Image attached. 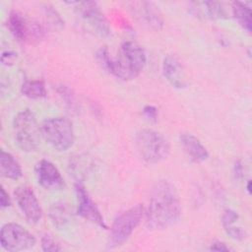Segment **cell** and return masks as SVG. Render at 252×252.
I'll list each match as a JSON object with an SVG mask.
<instances>
[{"label":"cell","instance_id":"1","mask_svg":"<svg viewBox=\"0 0 252 252\" xmlns=\"http://www.w3.org/2000/svg\"><path fill=\"white\" fill-rule=\"evenodd\" d=\"M180 214V200L174 185L166 180L157 182L145 209L147 226L154 230L166 228L178 220Z\"/></svg>","mask_w":252,"mask_h":252},{"label":"cell","instance_id":"2","mask_svg":"<svg viewBox=\"0 0 252 252\" xmlns=\"http://www.w3.org/2000/svg\"><path fill=\"white\" fill-rule=\"evenodd\" d=\"M97 58L105 69L118 79L124 81L137 78L147 63L144 49L138 43L131 40L124 41L120 45L115 58L110 57L105 47L98 50Z\"/></svg>","mask_w":252,"mask_h":252},{"label":"cell","instance_id":"3","mask_svg":"<svg viewBox=\"0 0 252 252\" xmlns=\"http://www.w3.org/2000/svg\"><path fill=\"white\" fill-rule=\"evenodd\" d=\"M13 133L18 147L24 152H34L40 144L41 127L32 111H20L13 121Z\"/></svg>","mask_w":252,"mask_h":252},{"label":"cell","instance_id":"4","mask_svg":"<svg viewBox=\"0 0 252 252\" xmlns=\"http://www.w3.org/2000/svg\"><path fill=\"white\" fill-rule=\"evenodd\" d=\"M135 146L139 156L148 163H158L165 159L170 153L166 138L152 129L139 131L135 138Z\"/></svg>","mask_w":252,"mask_h":252},{"label":"cell","instance_id":"5","mask_svg":"<svg viewBox=\"0 0 252 252\" xmlns=\"http://www.w3.org/2000/svg\"><path fill=\"white\" fill-rule=\"evenodd\" d=\"M41 135L43 139L54 150L65 152L70 149L75 141L72 122L63 116L50 117L41 124Z\"/></svg>","mask_w":252,"mask_h":252},{"label":"cell","instance_id":"6","mask_svg":"<svg viewBox=\"0 0 252 252\" xmlns=\"http://www.w3.org/2000/svg\"><path fill=\"white\" fill-rule=\"evenodd\" d=\"M145 216V207L135 205L121 213L113 220L109 233V246L115 247L124 243L141 222Z\"/></svg>","mask_w":252,"mask_h":252},{"label":"cell","instance_id":"7","mask_svg":"<svg viewBox=\"0 0 252 252\" xmlns=\"http://www.w3.org/2000/svg\"><path fill=\"white\" fill-rule=\"evenodd\" d=\"M7 27L11 33L23 42H38L45 36L44 27L39 22L18 11H12L9 14Z\"/></svg>","mask_w":252,"mask_h":252},{"label":"cell","instance_id":"8","mask_svg":"<svg viewBox=\"0 0 252 252\" xmlns=\"http://www.w3.org/2000/svg\"><path fill=\"white\" fill-rule=\"evenodd\" d=\"M1 246L10 252L32 249L35 245V237L24 226L15 222L5 223L0 232Z\"/></svg>","mask_w":252,"mask_h":252},{"label":"cell","instance_id":"9","mask_svg":"<svg viewBox=\"0 0 252 252\" xmlns=\"http://www.w3.org/2000/svg\"><path fill=\"white\" fill-rule=\"evenodd\" d=\"M76 5L81 17L89 25V27L100 36H108L111 32L109 23L103 13L100 11L96 2L85 1V2H70Z\"/></svg>","mask_w":252,"mask_h":252},{"label":"cell","instance_id":"10","mask_svg":"<svg viewBox=\"0 0 252 252\" xmlns=\"http://www.w3.org/2000/svg\"><path fill=\"white\" fill-rule=\"evenodd\" d=\"M14 194L18 207L26 220L31 223L38 222L42 217V210L32 189L24 185L19 186Z\"/></svg>","mask_w":252,"mask_h":252},{"label":"cell","instance_id":"11","mask_svg":"<svg viewBox=\"0 0 252 252\" xmlns=\"http://www.w3.org/2000/svg\"><path fill=\"white\" fill-rule=\"evenodd\" d=\"M35 177L38 184L46 190H62L65 187L64 179L58 168L49 160L41 159L34 165Z\"/></svg>","mask_w":252,"mask_h":252},{"label":"cell","instance_id":"12","mask_svg":"<svg viewBox=\"0 0 252 252\" xmlns=\"http://www.w3.org/2000/svg\"><path fill=\"white\" fill-rule=\"evenodd\" d=\"M75 191H76L77 200H78V210H77L78 214L85 220L93 223H95L100 227L106 228L104 220L99 210L97 209L95 204L93 202V200L89 196L85 187L80 182L76 183Z\"/></svg>","mask_w":252,"mask_h":252},{"label":"cell","instance_id":"13","mask_svg":"<svg viewBox=\"0 0 252 252\" xmlns=\"http://www.w3.org/2000/svg\"><path fill=\"white\" fill-rule=\"evenodd\" d=\"M131 5V9L133 10L134 15L141 23L154 30H160L162 28V15L158 10V7H157L154 3L142 1L132 2Z\"/></svg>","mask_w":252,"mask_h":252},{"label":"cell","instance_id":"14","mask_svg":"<svg viewBox=\"0 0 252 252\" xmlns=\"http://www.w3.org/2000/svg\"><path fill=\"white\" fill-rule=\"evenodd\" d=\"M162 73L166 81L175 89L187 87V80L180 61L173 55H167L162 62Z\"/></svg>","mask_w":252,"mask_h":252},{"label":"cell","instance_id":"15","mask_svg":"<svg viewBox=\"0 0 252 252\" xmlns=\"http://www.w3.org/2000/svg\"><path fill=\"white\" fill-rule=\"evenodd\" d=\"M190 11L193 15L202 19L219 20L226 17V13L222 4L217 1L191 2Z\"/></svg>","mask_w":252,"mask_h":252},{"label":"cell","instance_id":"16","mask_svg":"<svg viewBox=\"0 0 252 252\" xmlns=\"http://www.w3.org/2000/svg\"><path fill=\"white\" fill-rule=\"evenodd\" d=\"M180 143L185 153L196 162L205 161L209 158V153L201 141L192 134L185 133L180 136Z\"/></svg>","mask_w":252,"mask_h":252},{"label":"cell","instance_id":"17","mask_svg":"<svg viewBox=\"0 0 252 252\" xmlns=\"http://www.w3.org/2000/svg\"><path fill=\"white\" fill-rule=\"evenodd\" d=\"M0 173L2 176L12 180H17L22 176L20 163L10 153L3 150L0 153Z\"/></svg>","mask_w":252,"mask_h":252},{"label":"cell","instance_id":"18","mask_svg":"<svg viewBox=\"0 0 252 252\" xmlns=\"http://www.w3.org/2000/svg\"><path fill=\"white\" fill-rule=\"evenodd\" d=\"M49 218L55 226H64L69 221L70 218V210L68 204L63 201L53 203L49 208Z\"/></svg>","mask_w":252,"mask_h":252},{"label":"cell","instance_id":"19","mask_svg":"<svg viewBox=\"0 0 252 252\" xmlns=\"http://www.w3.org/2000/svg\"><path fill=\"white\" fill-rule=\"evenodd\" d=\"M232 14L239 26H241L248 32H251L252 20H251V8L243 2L235 1L232 3Z\"/></svg>","mask_w":252,"mask_h":252},{"label":"cell","instance_id":"20","mask_svg":"<svg viewBox=\"0 0 252 252\" xmlns=\"http://www.w3.org/2000/svg\"><path fill=\"white\" fill-rule=\"evenodd\" d=\"M22 94L32 99L42 98L46 95V89L41 80H27L21 87Z\"/></svg>","mask_w":252,"mask_h":252},{"label":"cell","instance_id":"21","mask_svg":"<svg viewBox=\"0 0 252 252\" xmlns=\"http://www.w3.org/2000/svg\"><path fill=\"white\" fill-rule=\"evenodd\" d=\"M43 10H44V15H45V18L47 20V23L51 28L61 29L63 27L64 21L60 17L59 13L55 9H53L52 6L46 5L43 8Z\"/></svg>","mask_w":252,"mask_h":252},{"label":"cell","instance_id":"22","mask_svg":"<svg viewBox=\"0 0 252 252\" xmlns=\"http://www.w3.org/2000/svg\"><path fill=\"white\" fill-rule=\"evenodd\" d=\"M58 94L62 97V99L65 101V103L71 108V109H77L78 104L76 102V97L73 94V92L67 87V86H60L58 89Z\"/></svg>","mask_w":252,"mask_h":252},{"label":"cell","instance_id":"23","mask_svg":"<svg viewBox=\"0 0 252 252\" xmlns=\"http://www.w3.org/2000/svg\"><path fill=\"white\" fill-rule=\"evenodd\" d=\"M41 248L45 252H58L62 250L59 244L50 235H44L41 238Z\"/></svg>","mask_w":252,"mask_h":252},{"label":"cell","instance_id":"24","mask_svg":"<svg viewBox=\"0 0 252 252\" xmlns=\"http://www.w3.org/2000/svg\"><path fill=\"white\" fill-rule=\"evenodd\" d=\"M224 229L226 231V233L233 239L235 240H242L246 237V232L245 230H243L241 227H238V226H232L231 224L230 225H227V226H224Z\"/></svg>","mask_w":252,"mask_h":252},{"label":"cell","instance_id":"25","mask_svg":"<svg viewBox=\"0 0 252 252\" xmlns=\"http://www.w3.org/2000/svg\"><path fill=\"white\" fill-rule=\"evenodd\" d=\"M237 218H238V215H237V213L235 211L230 210V209L225 210L223 215H222V218H221V220H222L221 221H222L223 227L232 224L237 220Z\"/></svg>","mask_w":252,"mask_h":252},{"label":"cell","instance_id":"26","mask_svg":"<svg viewBox=\"0 0 252 252\" xmlns=\"http://www.w3.org/2000/svg\"><path fill=\"white\" fill-rule=\"evenodd\" d=\"M143 114L149 120L157 121L158 115V108L156 106H154V105H146L143 108Z\"/></svg>","mask_w":252,"mask_h":252},{"label":"cell","instance_id":"27","mask_svg":"<svg viewBox=\"0 0 252 252\" xmlns=\"http://www.w3.org/2000/svg\"><path fill=\"white\" fill-rule=\"evenodd\" d=\"M16 59H17V53H15L14 51H11V50L4 51L1 55V62L7 66L13 65L15 63Z\"/></svg>","mask_w":252,"mask_h":252},{"label":"cell","instance_id":"28","mask_svg":"<svg viewBox=\"0 0 252 252\" xmlns=\"http://www.w3.org/2000/svg\"><path fill=\"white\" fill-rule=\"evenodd\" d=\"M210 250H213V251H229L230 248L228 246H226V244L224 242H221V241H216L214 242L211 247H210Z\"/></svg>","mask_w":252,"mask_h":252},{"label":"cell","instance_id":"29","mask_svg":"<svg viewBox=\"0 0 252 252\" xmlns=\"http://www.w3.org/2000/svg\"><path fill=\"white\" fill-rule=\"evenodd\" d=\"M0 203L2 208H7L11 205V200L8 195V193L4 190V188H1V196H0Z\"/></svg>","mask_w":252,"mask_h":252},{"label":"cell","instance_id":"30","mask_svg":"<svg viewBox=\"0 0 252 252\" xmlns=\"http://www.w3.org/2000/svg\"><path fill=\"white\" fill-rule=\"evenodd\" d=\"M246 188H247L248 193L250 194V193H251V181H250V180L248 181V183H247V187H246Z\"/></svg>","mask_w":252,"mask_h":252}]
</instances>
